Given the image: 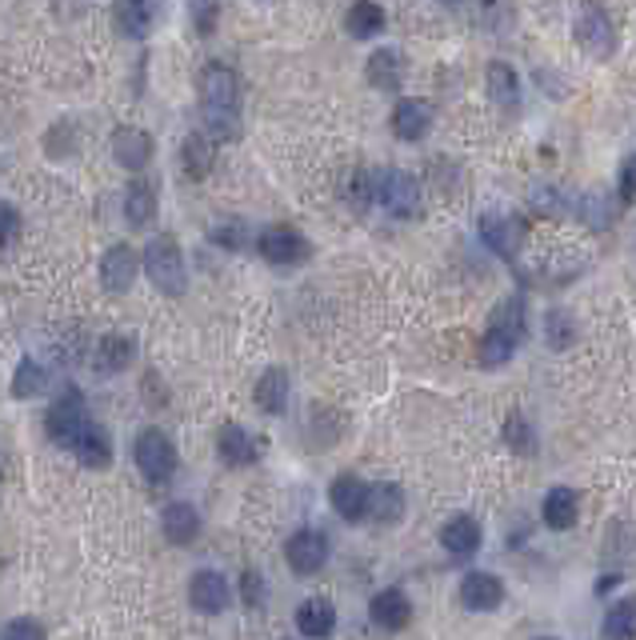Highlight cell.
I'll list each match as a JSON object with an SVG mask.
<instances>
[{"label":"cell","instance_id":"14","mask_svg":"<svg viewBox=\"0 0 636 640\" xmlns=\"http://www.w3.org/2000/svg\"><path fill=\"white\" fill-rule=\"evenodd\" d=\"M113 156L116 164H125L128 173H140L152 161V137L137 125H120L113 132Z\"/></svg>","mask_w":636,"mask_h":640},{"label":"cell","instance_id":"15","mask_svg":"<svg viewBox=\"0 0 636 640\" xmlns=\"http://www.w3.org/2000/svg\"><path fill=\"white\" fill-rule=\"evenodd\" d=\"M505 601V584L493 572H469L461 581V605L469 613H493Z\"/></svg>","mask_w":636,"mask_h":640},{"label":"cell","instance_id":"6","mask_svg":"<svg viewBox=\"0 0 636 640\" xmlns=\"http://www.w3.org/2000/svg\"><path fill=\"white\" fill-rule=\"evenodd\" d=\"M573 36H577V45L592 57H609L616 48V28L609 21V12L597 4V0H585L577 12V24H573Z\"/></svg>","mask_w":636,"mask_h":640},{"label":"cell","instance_id":"38","mask_svg":"<svg viewBox=\"0 0 636 640\" xmlns=\"http://www.w3.org/2000/svg\"><path fill=\"white\" fill-rule=\"evenodd\" d=\"M580 217L592 224V229H604V224L613 221V209L604 205V197L601 193H589V197L580 200Z\"/></svg>","mask_w":636,"mask_h":640},{"label":"cell","instance_id":"11","mask_svg":"<svg viewBox=\"0 0 636 640\" xmlns=\"http://www.w3.org/2000/svg\"><path fill=\"white\" fill-rule=\"evenodd\" d=\"M188 605L197 608V613H205V617H217V613H224V608L232 605L229 581H224L220 572H212V569L197 572V577L188 581Z\"/></svg>","mask_w":636,"mask_h":640},{"label":"cell","instance_id":"1","mask_svg":"<svg viewBox=\"0 0 636 640\" xmlns=\"http://www.w3.org/2000/svg\"><path fill=\"white\" fill-rule=\"evenodd\" d=\"M200 93V125L212 140H236L241 137V84L229 65H205L197 81Z\"/></svg>","mask_w":636,"mask_h":640},{"label":"cell","instance_id":"27","mask_svg":"<svg viewBox=\"0 0 636 640\" xmlns=\"http://www.w3.org/2000/svg\"><path fill=\"white\" fill-rule=\"evenodd\" d=\"M113 21L128 40H140L152 28V4L149 0H113Z\"/></svg>","mask_w":636,"mask_h":640},{"label":"cell","instance_id":"31","mask_svg":"<svg viewBox=\"0 0 636 640\" xmlns=\"http://www.w3.org/2000/svg\"><path fill=\"white\" fill-rule=\"evenodd\" d=\"M488 96H493L500 108L521 105V81H517V69H512V65H505V60H493V65H488Z\"/></svg>","mask_w":636,"mask_h":640},{"label":"cell","instance_id":"21","mask_svg":"<svg viewBox=\"0 0 636 640\" xmlns=\"http://www.w3.org/2000/svg\"><path fill=\"white\" fill-rule=\"evenodd\" d=\"M157 209H161V200H157V185L152 181H132L125 188V221L132 229H149L157 221Z\"/></svg>","mask_w":636,"mask_h":640},{"label":"cell","instance_id":"7","mask_svg":"<svg viewBox=\"0 0 636 640\" xmlns=\"http://www.w3.org/2000/svg\"><path fill=\"white\" fill-rule=\"evenodd\" d=\"M89 420H93V412L84 405V396L77 388H65V396L48 408V437L57 444H65V449H72V441L81 437Z\"/></svg>","mask_w":636,"mask_h":640},{"label":"cell","instance_id":"2","mask_svg":"<svg viewBox=\"0 0 636 640\" xmlns=\"http://www.w3.org/2000/svg\"><path fill=\"white\" fill-rule=\"evenodd\" d=\"M524 333H529V313H524V296H505L488 316V328L481 337V364L485 369H500L505 361H512V352L521 349Z\"/></svg>","mask_w":636,"mask_h":640},{"label":"cell","instance_id":"20","mask_svg":"<svg viewBox=\"0 0 636 640\" xmlns=\"http://www.w3.org/2000/svg\"><path fill=\"white\" fill-rule=\"evenodd\" d=\"M161 528H164V540L169 545H193L200 536V512L193 509V504H185V501H176V504H169L164 509V516H161Z\"/></svg>","mask_w":636,"mask_h":640},{"label":"cell","instance_id":"9","mask_svg":"<svg viewBox=\"0 0 636 640\" xmlns=\"http://www.w3.org/2000/svg\"><path fill=\"white\" fill-rule=\"evenodd\" d=\"M256 253L265 256L268 265L292 268V265H304L313 248H309V241L297 229H265L261 241H256Z\"/></svg>","mask_w":636,"mask_h":640},{"label":"cell","instance_id":"18","mask_svg":"<svg viewBox=\"0 0 636 640\" xmlns=\"http://www.w3.org/2000/svg\"><path fill=\"white\" fill-rule=\"evenodd\" d=\"M432 128V105L428 101H417V96H405L396 101L393 108V132L401 140H420Z\"/></svg>","mask_w":636,"mask_h":640},{"label":"cell","instance_id":"10","mask_svg":"<svg viewBox=\"0 0 636 640\" xmlns=\"http://www.w3.org/2000/svg\"><path fill=\"white\" fill-rule=\"evenodd\" d=\"M481 540H485V528H481V521L469 516V512L449 516L444 528H440V548L456 560H469L473 552H481Z\"/></svg>","mask_w":636,"mask_h":640},{"label":"cell","instance_id":"12","mask_svg":"<svg viewBox=\"0 0 636 640\" xmlns=\"http://www.w3.org/2000/svg\"><path fill=\"white\" fill-rule=\"evenodd\" d=\"M328 504H333L345 521H365L369 516V485L357 477V473H340L333 480V489H328Z\"/></svg>","mask_w":636,"mask_h":640},{"label":"cell","instance_id":"22","mask_svg":"<svg viewBox=\"0 0 636 640\" xmlns=\"http://www.w3.org/2000/svg\"><path fill=\"white\" fill-rule=\"evenodd\" d=\"M69 453H77V461H81L84 468H108V461H113V441H108V432L101 429L96 420H89L81 437L72 441Z\"/></svg>","mask_w":636,"mask_h":640},{"label":"cell","instance_id":"41","mask_svg":"<svg viewBox=\"0 0 636 640\" xmlns=\"http://www.w3.org/2000/svg\"><path fill=\"white\" fill-rule=\"evenodd\" d=\"M16 229H21V217H16V209H12L9 200H0V248H4L12 236H16Z\"/></svg>","mask_w":636,"mask_h":640},{"label":"cell","instance_id":"29","mask_svg":"<svg viewBox=\"0 0 636 640\" xmlns=\"http://www.w3.org/2000/svg\"><path fill=\"white\" fill-rule=\"evenodd\" d=\"M405 81V65H401V53L393 48H377L369 57V84L372 89H381V93H396Z\"/></svg>","mask_w":636,"mask_h":640},{"label":"cell","instance_id":"40","mask_svg":"<svg viewBox=\"0 0 636 640\" xmlns=\"http://www.w3.org/2000/svg\"><path fill=\"white\" fill-rule=\"evenodd\" d=\"M241 601L248 608H261V601H265V577L256 569H244L241 577Z\"/></svg>","mask_w":636,"mask_h":640},{"label":"cell","instance_id":"37","mask_svg":"<svg viewBox=\"0 0 636 640\" xmlns=\"http://www.w3.org/2000/svg\"><path fill=\"white\" fill-rule=\"evenodd\" d=\"M188 12H193V28L200 36H212L220 21V0H188Z\"/></svg>","mask_w":636,"mask_h":640},{"label":"cell","instance_id":"17","mask_svg":"<svg viewBox=\"0 0 636 640\" xmlns=\"http://www.w3.org/2000/svg\"><path fill=\"white\" fill-rule=\"evenodd\" d=\"M481 236H485V245L493 253H500L505 260H517V248H521V224L512 221V217H500V212H485L481 217Z\"/></svg>","mask_w":636,"mask_h":640},{"label":"cell","instance_id":"33","mask_svg":"<svg viewBox=\"0 0 636 640\" xmlns=\"http://www.w3.org/2000/svg\"><path fill=\"white\" fill-rule=\"evenodd\" d=\"M601 637H636V596H625V601H616L601 620Z\"/></svg>","mask_w":636,"mask_h":640},{"label":"cell","instance_id":"8","mask_svg":"<svg viewBox=\"0 0 636 640\" xmlns=\"http://www.w3.org/2000/svg\"><path fill=\"white\" fill-rule=\"evenodd\" d=\"M285 560H289V569L297 577H316L328 565V536L316 533V528L292 533L289 545H285Z\"/></svg>","mask_w":636,"mask_h":640},{"label":"cell","instance_id":"35","mask_svg":"<svg viewBox=\"0 0 636 640\" xmlns=\"http://www.w3.org/2000/svg\"><path fill=\"white\" fill-rule=\"evenodd\" d=\"M500 437H505V444H509L517 456H532V453H536V432H532V424L524 417H509V420H505V432H500Z\"/></svg>","mask_w":636,"mask_h":640},{"label":"cell","instance_id":"28","mask_svg":"<svg viewBox=\"0 0 636 640\" xmlns=\"http://www.w3.org/2000/svg\"><path fill=\"white\" fill-rule=\"evenodd\" d=\"M132 357H137V345H132V337H125V333H108V337L96 345V369L105 376L125 373L128 364H132Z\"/></svg>","mask_w":636,"mask_h":640},{"label":"cell","instance_id":"4","mask_svg":"<svg viewBox=\"0 0 636 640\" xmlns=\"http://www.w3.org/2000/svg\"><path fill=\"white\" fill-rule=\"evenodd\" d=\"M132 456H137L140 477L149 480L152 489H161V485H169L176 477V444L169 441L164 429H152V424L140 429L137 444H132Z\"/></svg>","mask_w":636,"mask_h":640},{"label":"cell","instance_id":"26","mask_svg":"<svg viewBox=\"0 0 636 640\" xmlns=\"http://www.w3.org/2000/svg\"><path fill=\"white\" fill-rule=\"evenodd\" d=\"M369 516L381 524H396L405 516V492L393 480H381V485H369Z\"/></svg>","mask_w":636,"mask_h":640},{"label":"cell","instance_id":"3","mask_svg":"<svg viewBox=\"0 0 636 640\" xmlns=\"http://www.w3.org/2000/svg\"><path fill=\"white\" fill-rule=\"evenodd\" d=\"M140 265H144V272H149L152 289L164 292V296H181V292L188 289L185 253H181V245H176L169 233L152 236L149 248L140 253Z\"/></svg>","mask_w":636,"mask_h":640},{"label":"cell","instance_id":"39","mask_svg":"<svg viewBox=\"0 0 636 640\" xmlns=\"http://www.w3.org/2000/svg\"><path fill=\"white\" fill-rule=\"evenodd\" d=\"M0 637L4 640H41L45 637V625H41V620H28V617H16L0 629Z\"/></svg>","mask_w":636,"mask_h":640},{"label":"cell","instance_id":"5","mask_svg":"<svg viewBox=\"0 0 636 640\" xmlns=\"http://www.w3.org/2000/svg\"><path fill=\"white\" fill-rule=\"evenodd\" d=\"M372 205H381L396 221H408V217L420 212V185L408 173H401V168L372 173Z\"/></svg>","mask_w":636,"mask_h":640},{"label":"cell","instance_id":"23","mask_svg":"<svg viewBox=\"0 0 636 640\" xmlns=\"http://www.w3.org/2000/svg\"><path fill=\"white\" fill-rule=\"evenodd\" d=\"M336 629V608L324 596H309L297 605V632L301 637H328Z\"/></svg>","mask_w":636,"mask_h":640},{"label":"cell","instance_id":"32","mask_svg":"<svg viewBox=\"0 0 636 640\" xmlns=\"http://www.w3.org/2000/svg\"><path fill=\"white\" fill-rule=\"evenodd\" d=\"M384 9L377 4V0H357L352 9L345 12V28L348 36H357V40H369V36H377L384 28Z\"/></svg>","mask_w":636,"mask_h":640},{"label":"cell","instance_id":"42","mask_svg":"<svg viewBox=\"0 0 636 640\" xmlns=\"http://www.w3.org/2000/svg\"><path fill=\"white\" fill-rule=\"evenodd\" d=\"M633 197H636V156H628L621 164V205H628Z\"/></svg>","mask_w":636,"mask_h":640},{"label":"cell","instance_id":"34","mask_svg":"<svg viewBox=\"0 0 636 640\" xmlns=\"http://www.w3.org/2000/svg\"><path fill=\"white\" fill-rule=\"evenodd\" d=\"M45 381H48L45 364L36 361V357H21L16 373H12V396H16V400H28V396H36L45 388Z\"/></svg>","mask_w":636,"mask_h":640},{"label":"cell","instance_id":"30","mask_svg":"<svg viewBox=\"0 0 636 640\" xmlns=\"http://www.w3.org/2000/svg\"><path fill=\"white\" fill-rule=\"evenodd\" d=\"M256 405L265 408L268 417H280L289 408V373L285 369H265L256 381Z\"/></svg>","mask_w":636,"mask_h":640},{"label":"cell","instance_id":"16","mask_svg":"<svg viewBox=\"0 0 636 640\" xmlns=\"http://www.w3.org/2000/svg\"><path fill=\"white\" fill-rule=\"evenodd\" d=\"M217 449H220V461L232 468H248L261 461V441L248 429H241V424H224L217 437Z\"/></svg>","mask_w":636,"mask_h":640},{"label":"cell","instance_id":"24","mask_svg":"<svg viewBox=\"0 0 636 640\" xmlns=\"http://www.w3.org/2000/svg\"><path fill=\"white\" fill-rule=\"evenodd\" d=\"M181 164H185L188 181H205L217 164V140L209 132H188L185 149H181Z\"/></svg>","mask_w":636,"mask_h":640},{"label":"cell","instance_id":"13","mask_svg":"<svg viewBox=\"0 0 636 640\" xmlns=\"http://www.w3.org/2000/svg\"><path fill=\"white\" fill-rule=\"evenodd\" d=\"M137 272H140V256L128 245H113L101 256V284H105V292H113V296L132 289Z\"/></svg>","mask_w":636,"mask_h":640},{"label":"cell","instance_id":"25","mask_svg":"<svg viewBox=\"0 0 636 640\" xmlns=\"http://www.w3.org/2000/svg\"><path fill=\"white\" fill-rule=\"evenodd\" d=\"M544 524L548 528H556V533H565V528H573L577 524V512H580V501H577V489H568V485H556L548 497H544Z\"/></svg>","mask_w":636,"mask_h":640},{"label":"cell","instance_id":"36","mask_svg":"<svg viewBox=\"0 0 636 640\" xmlns=\"http://www.w3.org/2000/svg\"><path fill=\"white\" fill-rule=\"evenodd\" d=\"M544 340H548V349L565 352L573 340H577V325L568 321V313H560V309H553L548 313V325H544Z\"/></svg>","mask_w":636,"mask_h":640},{"label":"cell","instance_id":"19","mask_svg":"<svg viewBox=\"0 0 636 640\" xmlns=\"http://www.w3.org/2000/svg\"><path fill=\"white\" fill-rule=\"evenodd\" d=\"M369 613H372V620H377L381 629L396 632V629H405L408 620H413V601H408L401 589H384V593L372 596Z\"/></svg>","mask_w":636,"mask_h":640}]
</instances>
